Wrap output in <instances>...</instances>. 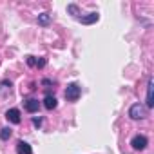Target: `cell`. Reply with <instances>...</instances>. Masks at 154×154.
Listing matches in <instances>:
<instances>
[{
  "label": "cell",
  "instance_id": "1",
  "mask_svg": "<svg viewBox=\"0 0 154 154\" xmlns=\"http://www.w3.org/2000/svg\"><path fill=\"white\" fill-rule=\"evenodd\" d=\"M80 96H82V87L76 82H72V84H69L65 87V100L67 102H76Z\"/></svg>",
  "mask_w": 154,
  "mask_h": 154
},
{
  "label": "cell",
  "instance_id": "2",
  "mask_svg": "<svg viewBox=\"0 0 154 154\" xmlns=\"http://www.w3.org/2000/svg\"><path fill=\"white\" fill-rule=\"evenodd\" d=\"M129 116L132 120H143V118H147V107L141 105V103H134L129 109Z\"/></svg>",
  "mask_w": 154,
  "mask_h": 154
},
{
  "label": "cell",
  "instance_id": "3",
  "mask_svg": "<svg viewBox=\"0 0 154 154\" xmlns=\"http://www.w3.org/2000/svg\"><path fill=\"white\" fill-rule=\"evenodd\" d=\"M131 145H132V149H134V150H143V149L149 145V140H147L143 134H138V136H134V138H132Z\"/></svg>",
  "mask_w": 154,
  "mask_h": 154
},
{
  "label": "cell",
  "instance_id": "4",
  "mask_svg": "<svg viewBox=\"0 0 154 154\" xmlns=\"http://www.w3.org/2000/svg\"><path fill=\"white\" fill-rule=\"evenodd\" d=\"M26 62H27L29 67H35V69H42V67H45V63H47L45 58H40V56H38V58H36V56H27Z\"/></svg>",
  "mask_w": 154,
  "mask_h": 154
},
{
  "label": "cell",
  "instance_id": "5",
  "mask_svg": "<svg viewBox=\"0 0 154 154\" xmlns=\"http://www.w3.org/2000/svg\"><path fill=\"white\" fill-rule=\"evenodd\" d=\"M6 118H8L9 123H15V125H18V123L22 122V118H20V111H18V109H9V111L6 112Z\"/></svg>",
  "mask_w": 154,
  "mask_h": 154
},
{
  "label": "cell",
  "instance_id": "6",
  "mask_svg": "<svg viewBox=\"0 0 154 154\" xmlns=\"http://www.w3.org/2000/svg\"><path fill=\"white\" fill-rule=\"evenodd\" d=\"M152 91H154V80H152V78H149V84H147V103H145V107H147V109L154 107V100H152Z\"/></svg>",
  "mask_w": 154,
  "mask_h": 154
},
{
  "label": "cell",
  "instance_id": "7",
  "mask_svg": "<svg viewBox=\"0 0 154 154\" xmlns=\"http://www.w3.org/2000/svg\"><path fill=\"white\" fill-rule=\"evenodd\" d=\"M24 107H26L27 112H36V111L40 109V102H38L36 98H27V100L24 102Z\"/></svg>",
  "mask_w": 154,
  "mask_h": 154
},
{
  "label": "cell",
  "instance_id": "8",
  "mask_svg": "<svg viewBox=\"0 0 154 154\" xmlns=\"http://www.w3.org/2000/svg\"><path fill=\"white\" fill-rule=\"evenodd\" d=\"M76 20H78V22H82V24H85V26H89V24H94V22H98V20H100V15H98V13H89L87 17H78Z\"/></svg>",
  "mask_w": 154,
  "mask_h": 154
},
{
  "label": "cell",
  "instance_id": "9",
  "mask_svg": "<svg viewBox=\"0 0 154 154\" xmlns=\"http://www.w3.org/2000/svg\"><path fill=\"white\" fill-rule=\"evenodd\" d=\"M17 154H33V149H31V145H29L27 141L20 140V141L17 143Z\"/></svg>",
  "mask_w": 154,
  "mask_h": 154
},
{
  "label": "cell",
  "instance_id": "10",
  "mask_svg": "<svg viewBox=\"0 0 154 154\" xmlns=\"http://www.w3.org/2000/svg\"><path fill=\"white\" fill-rule=\"evenodd\" d=\"M9 94H11V82L9 80H2V82H0V96L6 98Z\"/></svg>",
  "mask_w": 154,
  "mask_h": 154
},
{
  "label": "cell",
  "instance_id": "11",
  "mask_svg": "<svg viewBox=\"0 0 154 154\" xmlns=\"http://www.w3.org/2000/svg\"><path fill=\"white\" fill-rule=\"evenodd\" d=\"M56 105H58V102H56V98H54V96L47 94V96L44 98V107H45L47 111H53V109H56Z\"/></svg>",
  "mask_w": 154,
  "mask_h": 154
},
{
  "label": "cell",
  "instance_id": "12",
  "mask_svg": "<svg viewBox=\"0 0 154 154\" xmlns=\"http://www.w3.org/2000/svg\"><path fill=\"white\" fill-rule=\"evenodd\" d=\"M51 22V15L49 13H42V15H38V24L40 26H47Z\"/></svg>",
  "mask_w": 154,
  "mask_h": 154
},
{
  "label": "cell",
  "instance_id": "13",
  "mask_svg": "<svg viewBox=\"0 0 154 154\" xmlns=\"http://www.w3.org/2000/svg\"><path fill=\"white\" fill-rule=\"evenodd\" d=\"M11 134H13V131H11L9 127H4L2 131H0V140H4V141H6V140L11 138Z\"/></svg>",
  "mask_w": 154,
  "mask_h": 154
},
{
  "label": "cell",
  "instance_id": "14",
  "mask_svg": "<svg viewBox=\"0 0 154 154\" xmlns=\"http://www.w3.org/2000/svg\"><path fill=\"white\" fill-rule=\"evenodd\" d=\"M67 11L74 17V18H78V8H76L74 4H71V6H67Z\"/></svg>",
  "mask_w": 154,
  "mask_h": 154
},
{
  "label": "cell",
  "instance_id": "15",
  "mask_svg": "<svg viewBox=\"0 0 154 154\" xmlns=\"http://www.w3.org/2000/svg\"><path fill=\"white\" fill-rule=\"evenodd\" d=\"M33 125H35V127H40V125H42V118H40V116H38V118H33Z\"/></svg>",
  "mask_w": 154,
  "mask_h": 154
}]
</instances>
